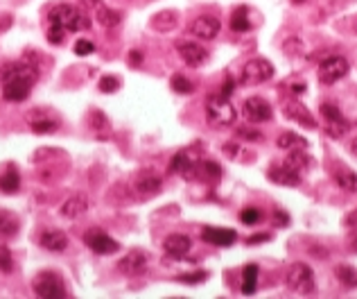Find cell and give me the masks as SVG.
<instances>
[{"instance_id": "obj_1", "label": "cell", "mask_w": 357, "mask_h": 299, "mask_svg": "<svg viewBox=\"0 0 357 299\" xmlns=\"http://www.w3.org/2000/svg\"><path fill=\"white\" fill-rule=\"evenodd\" d=\"M39 79V70L27 61H7L0 66V89L7 102H23Z\"/></svg>"}, {"instance_id": "obj_2", "label": "cell", "mask_w": 357, "mask_h": 299, "mask_svg": "<svg viewBox=\"0 0 357 299\" xmlns=\"http://www.w3.org/2000/svg\"><path fill=\"white\" fill-rule=\"evenodd\" d=\"M48 21L59 23L66 32H84L90 27L88 16L81 12V9H77L75 5H66V3L50 9Z\"/></svg>"}, {"instance_id": "obj_3", "label": "cell", "mask_w": 357, "mask_h": 299, "mask_svg": "<svg viewBox=\"0 0 357 299\" xmlns=\"http://www.w3.org/2000/svg\"><path fill=\"white\" fill-rule=\"evenodd\" d=\"M206 121L208 125L217 127H231L235 123V107L228 102V98H224L222 93L219 95H210L206 100Z\"/></svg>"}, {"instance_id": "obj_4", "label": "cell", "mask_w": 357, "mask_h": 299, "mask_svg": "<svg viewBox=\"0 0 357 299\" xmlns=\"http://www.w3.org/2000/svg\"><path fill=\"white\" fill-rule=\"evenodd\" d=\"M285 284L292 293H299V295H312L317 288L315 272L308 263H292L285 275Z\"/></svg>"}, {"instance_id": "obj_5", "label": "cell", "mask_w": 357, "mask_h": 299, "mask_svg": "<svg viewBox=\"0 0 357 299\" xmlns=\"http://www.w3.org/2000/svg\"><path fill=\"white\" fill-rule=\"evenodd\" d=\"M349 70H351L349 59L342 57V54H328L324 61H319L317 75H319V82H322V84L331 86L335 82H340L342 77L349 75Z\"/></svg>"}, {"instance_id": "obj_6", "label": "cell", "mask_w": 357, "mask_h": 299, "mask_svg": "<svg viewBox=\"0 0 357 299\" xmlns=\"http://www.w3.org/2000/svg\"><path fill=\"white\" fill-rule=\"evenodd\" d=\"M319 114H322V118L326 121V132H328L331 139H342V136L349 134L351 123L344 118V114L340 112V107H335L331 102H324L322 107H319Z\"/></svg>"}, {"instance_id": "obj_7", "label": "cell", "mask_w": 357, "mask_h": 299, "mask_svg": "<svg viewBox=\"0 0 357 299\" xmlns=\"http://www.w3.org/2000/svg\"><path fill=\"white\" fill-rule=\"evenodd\" d=\"M273 77V66L267 61V59H249L244 63L242 68V84H249V86H255V84H262V82H269Z\"/></svg>"}, {"instance_id": "obj_8", "label": "cell", "mask_w": 357, "mask_h": 299, "mask_svg": "<svg viewBox=\"0 0 357 299\" xmlns=\"http://www.w3.org/2000/svg\"><path fill=\"white\" fill-rule=\"evenodd\" d=\"M34 293L43 299H57L66 297V286H63V281L54 272H41L34 279Z\"/></svg>"}, {"instance_id": "obj_9", "label": "cell", "mask_w": 357, "mask_h": 299, "mask_svg": "<svg viewBox=\"0 0 357 299\" xmlns=\"http://www.w3.org/2000/svg\"><path fill=\"white\" fill-rule=\"evenodd\" d=\"M150 266V256L143 250H132L129 254L118 261V270L127 277H141L145 270Z\"/></svg>"}, {"instance_id": "obj_10", "label": "cell", "mask_w": 357, "mask_h": 299, "mask_svg": "<svg viewBox=\"0 0 357 299\" xmlns=\"http://www.w3.org/2000/svg\"><path fill=\"white\" fill-rule=\"evenodd\" d=\"M219 30H222V23H219L217 16H210V14L197 16L195 21L190 23V34L197 36L201 41H213L219 34Z\"/></svg>"}, {"instance_id": "obj_11", "label": "cell", "mask_w": 357, "mask_h": 299, "mask_svg": "<svg viewBox=\"0 0 357 299\" xmlns=\"http://www.w3.org/2000/svg\"><path fill=\"white\" fill-rule=\"evenodd\" d=\"M242 112H244V118L249 123H267V121H271V116H273L271 105L260 95H253L249 100H244Z\"/></svg>"}, {"instance_id": "obj_12", "label": "cell", "mask_w": 357, "mask_h": 299, "mask_svg": "<svg viewBox=\"0 0 357 299\" xmlns=\"http://www.w3.org/2000/svg\"><path fill=\"white\" fill-rule=\"evenodd\" d=\"M84 243L88 245V250H93L95 254H102V256H106V254H116L118 250H120V243H118L116 238H111L109 233L97 231V229L86 231Z\"/></svg>"}, {"instance_id": "obj_13", "label": "cell", "mask_w": 357, "mask_h": 299, "mask_svg": "<svg viewBox=\"0 0 357 299\" xmlns=\"http://www.w3.org/2000/svg\"><path fill=\"white\" fill-rule=\"evenodd\" d=\"M177 52H179V57L192 68L204 66V63L208 61V50L195 41H177Z\"/></svg>"}, {"instance_id": "obj_14", "label": "cell", "mask_w": 357, "mask_h": 299, "mask_svg": "<svg viewBox=\"0 0 357 299\" xmlns=\"http://www.w3.org/2000/svg\"><path fill=\"white\" fill-rule=\"evenodd\" d=\"M84 5L88 7L90 16H93L102 27H116L120 23V14L113 12L104 0H84Z\"/></svg>"}, {"instance_id": "obj_15", "label": "cell", "mask_w": 357, "mask_h": 299, "mask_svg": "<svg viewBox=\"0 0 357 299\" xmlns=\"http://www.w3.org/2000/svg\"><path fill=\"white\" fill-rule=\"evenodd\" d=\"M285 116L289 121L299 123L301 127H306V130H317V118L301 100H292V102L285 105Z\"/></svg>"}, {"instance_id": "obj_16", "label": "cell", "mask_w": 357, "mask_h": 299, "mask_svg": "<svg viewBox=\"0 0 357 299\" xmlns=\"http://www.w3.org/2000/svg\"><path fill=\"white\" fill-rule=\"evenodd\" d=\"M27 125H30V130L34 134H50V132H57L61 123L57 116H50L43 112H32L27 116Z\"/></svg>"}, {"instance_id": "obj_17", "label": "cell", "mask_w": 357, "mask_h": 299, "mask_svg": "<svg viewBox=\"0 0 357 299\" xmlns=\"http://www.w3.org/2000/svg\"><path fill=\"white\" fill-rule=\"evenodd\" d=\"M192 247L190 236L186 233H170L166 240H163V250H166L168 256L172 259H183Z\"/></svg>"}, {"instance_id": "obj_18", "label": "cell", "mask_w": 357, "mask_h": 299, "mask_svg": "<svg viewBox=\"0 0 357 299\" xmlns=\"http://www.w3.org/2000/svg\"><path fill=\"white\" fill-rule=\"evenodd\" d=\"M197 161H199V154H195L192 150H181L175 154V159H172L170 172H177V175H183V177L190 179L192 170H195V166H197Z\"/></svg>"}, {"instance_id": "obj_19", "label": "cell", "mask_w": 357, "mask_h": 299, "mask_svg": "<svg viewBox=\"0 0 357 299\" xmlns=\"http://www.w3.org/2000/svg\"><path fill=\"white\" fill-rule=\"evenodd\" d=\"M201 238L208 245H215V247H231L237 240V233L233 229H219V227H206L201 231Z\"/></svg>"}, {"instance_id": "obj_20", "label": "cell", "mask_w": 357, "mask_h": 299, "mask_svg": "<svg viewBox=\"0 0 357 299\" xmlns=\"http://www.w3.org/2000/svg\"><path fill=\"white\" fill-rule=\"evenodd\" d=\"M267 177L273 181V184H278V186H301V172H296V170H292L289 166H271L269 168V172H267Z\"/></svg>"}, {"instance_id": "obj_21", "label": "cell", "mask_w": 357, "mask_h": 299, "mask_svg": "<svg viewBox=\"0 0 357 299\" xmlns=\"http://www.w3.org/2000/svg\"><path fill=\"white\" fill-rule=\"evenodd\" d=\"M88 211V197L84 193H75L70 195L66 202L61 204V215L68 217V220H77Z\"/></svg>"}, {"instance_id": "obj_22", "label": "cell", "mask_w": 357, "mask_h": 299, "mask_svg": "<svg viewBox=\"0 0 357 299\" xmlns=\"http://www.w3.org/2000/svg\"><path fill=\"white\" fill-rule=\"evenodd\" d=\"M161 186H163L161 177L154 175L152 170H145L143 175L136 179V190H138L141 197H154V195H159L161 193Z\"/></svg>"}, {"instance_id": "obj_23", "label": "cell", "mask_w": 357, "mask_h": 299, "mask_svg": "<svg viewBox=\"0 0 357 299\" xmlns=\"http://www.w3.org/2000/svg\"><path fill=\"white\" fill-rule=\"evenodd\" d=\"M39 243H41V247L48 252H63L68 247V236L59 229H45L39 236Z\"/></svg>"}, {"instance_id": "obj_24", "label": "cell", "mask_w": 357, "mask_h": 299, "mask_svg": "<svg viewBox=\"0 0 357 299\" xmlns=\"http://www.w3.org/2000/svg\"><path fill=\"white\" fill-rule=\"evenodd\" d=\"M219 177H222V168H219V163L215 161H197L195 170H192L190 179H199V181H217Z\"/></svg>"}, {"instance_id": "obj_25", "label": "cell", "mask_w": 357, "mask_h": 299, "mask_svg": "<svg viewBox=\"0 0 357 299\" xmlns=\"http://www.w3.org/2000/svg\"><path fill=\"white\" fill-rule=\"evenodd\" d=\"M306 150L308 148H294V150H289V154L285 157V166H289L292 170H296V172H303L308 168H312L315 166V159L310 157Z\"/></svg>"}, {"instance_id": "obj_26", "label": "cell", "mask_w": 357, "mask_h": 299, "mask_svg": "<svg viewBox=\"0 0 357 299\" xmlns=\"http://www.w3.org/2000/svg\"><path fill=\"white\" fill-rule=\"evenodd\" d=\"M179 25V14L172 12V9H166V12H159L152 18V27L157 32H170Z\"/></svg>"}, {"instance_id": "obj_27", "label": "cell", "mask_w": 357, "mask_h": 299, "mask_svg": "<svg viewBox=\"0 0 357 299\" xmlns=\"http://www.w3.org/2000/svg\"><path fill=\"white\" fill-rule=\"evenodd\" d=\"M18 186H21V177H18V172L14 170V166H9L5 172H0V193L5 195H14Z\"/></svg>"}, {"instance_id": "obj_28", "label": "cell", "mask_w": 357, "mask_h": 299, "mask_svg": "<svg viewBox=\"0 0 357 299\" xmlns=\"http://www.w3.org/2000/svg\"><path fill=\"white\" fill-rule=\"evenodd\" d=\"M255 288H258V266H255V263H249L242 272V293L253 295Z\"/></svg>"}, {"instance_id": "obj_29", "label": "cell", "mask_w": 357, "mask_h": 299, "mask_svg": "<svg viewBox=\"0 0 357 299\" xmlns=\"http://www.w3.org/2000/svg\"><path fill=\"white\" fill-rule=\"evenodd\" d=\"M335 181L342 190H346V193H357V175L355 172L340 168L335 172Z\"/></svg>"}, {"instance_id": "obj_30", "label": "cell", "mask_w": 357, "mask_h": 299, "mask_svg": "<svg viewBox=\"0 0 357 299\" xmlns=\"http://www.w3.org/2000/svg\"><path fill=\"white\" fill-rule=\"evenodd\" d=\"M276 145L280 150H294V148H308V141L303 139V136H299L296 132H283L278 136Z\"/></svg>"}, {"instance_id": "obj_31", "label": "cell", "mask_w": 357, "mask_h": 299, "mask_svg": "<svg viewBox=\"0 0 357 299\" xmlns=\"http://www.w3.org/2000/svg\"><path fill=\"white\" fill-rule=\"evenodd\" d=\"M18 227H21V222H18V217L14 213H9V211L0 213V236L12 238V236L18 233Z\"/></svg>"}, {"instance_id": "obj_32", "label": "cell", "mask_w": 357, "mask_h": 299, "mask_svg": "<svg viewBox=\"0 0 357 299\" xmlns=\"http://www.w3.org/2000/svg\"><path fill=\"white\" fill-rule=\"evenodd\" d=\"M231 30L233 32H249L251 30V21H249V9L246 7H237L233 16H231Z\"/></svg>"}, {"instance_id": "obj_33", "label": "cell", "mask_w": 357, "mask_h": 299, "mask_svg": "<svg viewBox=\"0 0 357 299\" xmlns=\"http://www.w3.org/2000/svg\"><path fill=\"white\" fill-rule=\"evenodd\" d=\"M344 227H346V233H349V250L353 254H357V208H353V211L344 217Z\"/></svg>"}, {"instance_id": "obj_34", "label": "cell", "mask_w": 357, "mask_h": 299, "mask_svg": "<svg viewBox=\"0 0 357 299\" xmlns=\"http://www.w3.org/2000/svg\"><path fill=\"white\" fill-rule=\"evenodd\" d=\"M337 277H340V281L346 288H355L357 286V272L353 268H349V266L337 268Z\"/></svg>"}, {"instance_id": "obj_35", "label": "cell", "mask_w": 357, "mask_h": 299, "mask_svg": "<svg viewBox=\"0 0 357 299\" xmlns=\"http://www.w3.org/2000/svg\"><path fill=\"white\" fill-rule=\"evenodd\" d=\"M118 89H120V77L118 75H104L100 79V91L102 93H116Z\"/></svg>"}, {"instance_id": "obj_36", "label": "cell", "mask_w": 357, "mask_h": 299, "mask_svg": "<svg viewBox=\"0 0 357 299\" xmlns=\"http://www.w3.org/2000/svg\"><path fill=\"white\" fill-rule=\"evenodd\" d=\"M172 89H175L177 93H192V91H195V84H192L188 77L175 75V77H172Z\"/></svg>"}, {"instance_id": "obj_37", "label": "cell", "mask_w": 357, "mask_h": 299, "mask_svg": "<svg viewBox=\"0 0 357 299\" xmlns=\"http://www.w3.org/2000/svg\"><path fill=\"white\" fill-rule=\"evenodd\" d=\"M208 279V272L206 270H197V272H188V275H181L177 281L181 284H188V286H195V284H201V281Z\"/></svg>"}, {"instance_id": "obj_38", "label": "cell", "mask_w": 357, "mask_h": 299, "mask_svg": "<svg viewBox=\"0 0 357 299\" xmlns=\"http://www.w3.org/2000/svg\"><path fill=\"white\" fill-rule=\"evenodd\" d=\"M63 36H66V30H63L59 23L48 21V41L50 43H61Z\"/></svg>"}, {"instance_id": "obj_39", "label": "cell", "mask_w": 357, "mask_h": 299, "mask_svg": "<svg viewBox=\"0 0 357 299\" xmlns=\"http://www.w3.org/2000/svg\"><path fill=\"white\" fill-rule=\"evenodd\" d=\"M0 270L3 272L14 270V259H12V252H9L7 245H0Z\"/></svg>"}, {"instance_id": "obj_40", "label": "cell", "mask_w": 357, "mask_h": 299, "mask_svg": "<svg viewBox=\"0 0 357 299\" xmlns=\"http://www.w3.org/2000/svg\"><path fill=\"white\" fill-rule=\"evenodd\" d=\"M260 217H262V213H260L255 206H246L244 211L240 213V220H242L244 224H258V222H260Z\"/></svg>"}, {"instance_id": "obj_41", "label": "cell", "mask_w": 357, "mask_h": 299, "mask_svg": "<svg viewBox=\"0 0 357 299\" xmlns=\"http://www.w3.org/2000/svg\"><path fill=\"white\" fill-rule=\"evenodd\" d=\"M340 30L344 34H349V36H357V14L342 18V21H340Z\"/></svg>"}, {"instance_id": "obj_42", "label": "cell", "mask_w": 357, "mask_h": 299, "mask_svg": "<svg viewBox=\"0 0 357 299\" xmlns=\"http://www.w3.org/2000/svg\"><path fill=\"white\" fill-rule=\"evenodd\" d=\"M235 136L240 141H260L262 134L258 130H251V127H240V130L235 132Z\"/></svg>"}, {"instance_id": "obj_43", "label": "cell", "mask_w": 357, "mask_h": 299, "mask_svg": "<svg viewBox=\"0 0 357 299\" xmlns=\"http://www.w3.org/2000/svg\"><path fill=\"white\" fill-rule=\"evenodd\" d=\"M72 50H75V54H79V57H86V54L95 52V43H93V41H88V39H79Z\"/></svg>"}, {"instance_id": "obj_44", "label": "cell", "mask_w": 357, "mask_h": 299, "mask_svg": "<svg viewBox=\"0 0 357 299\" xmlns=\"http://www.w3.org/2000/svg\"><path fill=\"white\" fill-rule=\"evenodd\" d=\"M301 43L299 39H287L285 45H283V50H285V54H289V57H296V54L301 52Z\"/></svg>"}, {"instance_id": "obj_45", "label": "cell", "mask_w": 357, "mask_h": 299, "mask_svg": "<svg viewBox=\"0 0 357 299\" xmlns=\"http://www.w3.org/2000/svg\"><path fill=\"white\" fill-rule=\"evenodd\" d=\"M233 89H235V84H233V79H231V77H228V75H226V79H224V84H222V95H224V98H228V95H231V93H233Z\"/></svg>"}, {"instance_id": "obj_46", "label": "cell", "mask_w": 357, "mask_h": 299, "mask_svg": "<svg viewBox=\"0 0 357 299\" xmlns=\"http://www.w3.org/2000/svg\"><path fill=\"white\" fill-rule=\"evenodd\" d=\"M269 238H271L269 233H255V236H251V238L246 240V243H249V245H255V243H264V240H269Z\"/></svg>"}, {"instance_id": "obj_47", "label": "cell", "mask_w": 357, "mask_h": 299, "mask_svg": "<svg viewBox=\"0 0 357 299\" xmlns=\"http://www.w3.org/2000/svg\"><path fill=\"white\" fill-rule=\"evenodd\" d=\"M273 222H276V224H287V222H289V217H287L285 213L276 211V213H273Z\"/></svg>"}, {"instance_id": "obj_48", "label": "cell", "mask_w": 357, "mask_h": 299, "mask_svg": "<svg viewBox=\"0 0 357 299\" xmlns=\"http://www.w3.org/2000/svg\"><path fill=\"white\" fill-rule=\"evenodd\" d=\"M129 61L134 63V66H138V63L143 61V54H141V52H132V54H129Z\"/></svg>"}, {"instance_id": "obj_49", "label": "cell", "mask_w": 357, "mask_h": 299, "mask_svg": "<svg viewBox=\"0 0 357 299\" xmlns=\"http://www.w3.org/2000/svg\"><path fill=\"white\" fill-rule=\"evenodd\" d=\"M292 91H294V93H303V91H306V84H292Z\"/></svg>"}, {"instance_id": "obj_50", "label": "cell", "mask_w": 357, "mask_h": 299, "mask_svg": "<svg viewBox=\"0 0 357 299\" xmlns=\"http://www.w3.org/2000/svg\"><path fill=\"white\" fill-rule=\"evenodd\" d=\"M351 152H353L355 157H357V136H355V139L351 141Z\"/></svg>"}, {"instance_id": "obj_51", "label": "cell", "mask_w": 357, "mask_h": 299, "mask_svg": "<svg viewBox=\"0 0 357 299\" xmlns=\"http://www.w3.org/2000/svg\"><path fill=\"white\" fill-rule=\"evenodd\" d=\"M292 3H294V5H303L306 0H292Z\"/></svg>"}]
</instances>
